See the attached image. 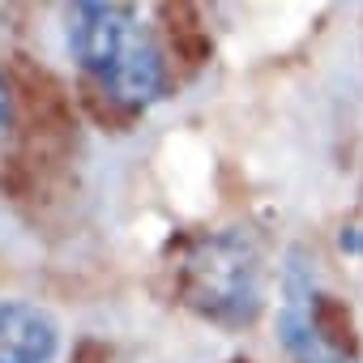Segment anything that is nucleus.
<instances>
[{
    "label": "nucleus",
    "instance_id": "nucleus-7",
    "mask_svg": "<svg viewBox=\"0 0 363 363\" xmlns=\"http://www.w3.org/2000/svg\"><path fill=\"white\" fill-rule=\"evenodd\" d=\"M13 99H18V90H13V82L5 77V69H0V137H9L13 124H18V107H13Z\"/></svg>",
    "mask_w": 363,
    "mask_h": 363
},
{
    "label": "nucleus",
    "instance_id": "nucleus-5",
    "mask_svg": "<svg viewBox=\"0 0 363 363\" xmlns=\"http://www.w3.org/2000/svg\"><path fill=\"white\" fill-rule=\"evenodd\" d=\"M312 325H316V333H320V342L342 359V363H350V359H359V329H354V316H350V308L337 299V295H325V291H316V299H312Z\"/></svg>",
    "mask_w": 363,
    "mask_h": 363
},
{
    "label": "nucleus",
    "instance_id": "nucleus-4",
    "mask_svg": "<svg viewBox=\"0 0 363 363\" xmlns=\"http://www.w3.org/2000/svg\"><path fill=\"white\" fill-rule=\"evenodd\" d=\"M316 299V295H312ZM312 299H286L278 308V342L295 363H342L316 333L312 325Z\"/></svg>",
    "mask_w": 363,
    "mask_h": 363
},
{
    "label": "nucleus",
    "instance_id": "nucleus-2",
    "mask_svg": "<svg viewBox=\"0 0 363 363\" xmlns=\"http://www.w3.org/2000/svg\"><path fill=\"white\" fill-rule=\"evenodd\" d=\"M175 286L184 308L201 320L244 329L261 316L265 303V257L252 231L223 227L193 240L175 265Z\"/></svg>",
    "mask_w": 363,
    "mask_h": 363
},
{
    "label": "nucleus",
    "instance_id": "nucleus-8",
    "mask_svg": "<svg viewBox=\"0 0 363 363\" xmlns=\"http://www.w3.org/2000/svg\"><path fill=\"white\" fill-rule=\"evenodd\" d=\"M337 248H342L346 257H359V261H363V227H342V231H337Z\"/></svg>",
    "mask_w": 363,
    "mask_h": 363
},
{
    "label": "nucleus",
    "instance_id": "nucleus-9",
    "mask_svg": "<svg viewBox=\"0 0 363 363\" xmlns=\"http://www.w3.org/2000/svg\"><path fill=\"white\" fill-rule=\"evenodd\" d=\"M107 359H111V354H107L103 346H94V342H86L82 354H77V363H107Z\"/></svg>",
    "mask_w": 363,
    "mask_h": 363
},
{
    "label": "nucleus",
    "instance_id": "nucleus-3",
    "mask_svg": "<svg viewBox=\"0 0 363 363\" xmlns=\"http://www.w3.org/2000/svg\"><path fill=\"white\" fill-rule=\"evenodd\" d=\"M60 350V325L30 299H0V363H52Z\"/></svg>",
    "mask_w": 363,
    "mask_h": 363
},
{
    "label": "nucleus",
    "instance_id": "nucleus-1",
    "mask_svg": "<svg viewBox=\"0 0 363 363\" xmlns=\"http://www.w3.org/2000/svg\"><path fill=\"white\" fill-rule=\"evenodd\" d=\"M65 39L82 73H90L111 103L141 111L162 99L167 60L133 5L82 0L65 13Z\"/></svg>",
    "mask_w": 363,
    "mask_h": 363
},
{
    "label": "nucleus",
    "instance_id": "nucleus-6",
    "mask_svg": "<svg viewBox=\"0 0 363 363\" xmlns=\"http://www.w3.org/2000/svg\"><path fill=\"white\" fill-rule=\"evenodd\" d=\"M167 18H171V43L179 48L184 65H201L210 56V35L201 30L197 13L189 5H175V9H167Z\"/></svg>",
    "mask_w": 363,
    "mask_h": 363
}]
</instances>
